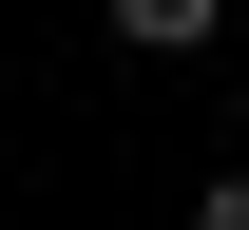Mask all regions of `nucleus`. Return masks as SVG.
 Masks as SVG:
<instances>
[{"label": "nucleus", "instance_id": "f257e3e1", "mask_svg": "<svg viewBox=\"0 0 249 230\" xmlns=\"http://www.w3.org/2000/svg\"><path fill=\"white\" fill-rule=\"evenodd\" d=\"M211 19H230V0H115V38H134V58H211Z\"/></svg>", "mask_w": 249, "mask_h": 230}, {"label": "nucleus", "instance_id": "f03ea898", "mask_svg": "<svg viewBox=\"0 0 249 230\" xmlns=\"http://www.w3.org/2000/svg\"><path fill=\"white\" fill-rule=\"evenodd\" d=\"M192 230H249V173H211V192H192Z\"/></svg>", "mask_w": 249, "mask_h": 230}]
</instances>
